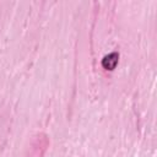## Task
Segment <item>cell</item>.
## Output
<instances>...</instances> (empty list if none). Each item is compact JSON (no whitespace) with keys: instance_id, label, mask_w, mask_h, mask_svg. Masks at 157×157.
<instances>
[{"instance_id":"cell-1","label":"cell","mask_w":157,"mask_h":157,"mask_svg":"<svg viewBox=\"0 0 157 157\" xmlns=\"http://www.w3.org/2000/svg\"><path fill=\"white\" fill-rule=\"evenodd\" d=\"M118 61H119V54H118L117 52H113V53L105 55V56L102 59V66H103L105 70L112 71V70L115 69Z\"/></svg>"}]
</instances>
